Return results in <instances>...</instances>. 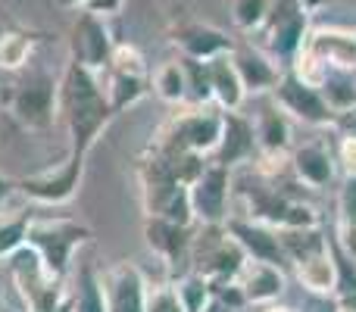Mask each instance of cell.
Segmentation results:
<instances>
[{
  "label": "cell",
  "mask_w": 356,
  "mask_h": 312,
  "mask_svg": "<svg viewBox=\"0 0 356 312\" xmlns=\"http://www.w3.org/2000/svg\"><path fill=\"white\" fill-rule=\"evenodd\" d=\"M56 104L69 129V150L88 156L113 119L110 100L104 94V79L69 60L63 79L56 81Z\"/></svg>",
  "instance_id": "1"
},
{
  "label": "cell",
  "mask_w": 356,
  "mask_h": 312,
  "mask_svg": "<svg viewBox=\"0 0 356 312\" xmlns=\"http://www.w3.org/2000/svg\"><path fill=\"white\" fill-rule=\"evenodd\" d=\"M141 197L144 213L154 219H166L188 228L197 225L194 206H191V188L178 181L156 150H150V156L141 163Z\"/></svg>",
  "instance_id": "2"
},
{
  "label": "cell",
  "mask_w": 356,
  "mask_h": 312,
  "mask_svg": "<svg viewBox=\"0 0 356 312\" xmlns=\"http://www.w3.org/2000/svg\"><path fill=\"white\" fill-rule=\"evenodd\" d=\"M91 240V228L75 219H31L25 244L41 256L44 269L60 281L72 275V256L81 244Z\"/></svg>",
  "instance_id": "3"
},
{
  "label": "cell",
  "mask_w": 356,
  "mask_h": 312,
  "mask_svg": "<svg viewBox=\"0 0 356 312\" xmlns=\"http://www.w3.org/2000/svg\"><path fill=\"white\" fill-rule=\"evenodd\" d=\"M6 265H10V278L25 303V312H50V309L63 306V303L72 297L69 281H60V278L50 275V272L44 269L41 256H38L29 244L13 253V256L6 259Z\"/></svg>",
  "instance_id": "4"
},
{
  "label": "cell",
  "mask_w": 356,
  "mask_h": 312,
  "mask_svg": "<svg viewBox=\"0 0 356 312\" xmlns=\"http://www.w3.org/2000/svg\"><path fill=\"white\" fill-rule=\"evenodd\" d=\"M222 138V110L216 104L209 106H188L175 113L169 125L160 131L156 144L172 150H188L197 156H213Z\"/></svg>",
  "instance_id": "5"
},
{
  "label": "cell",
  "mask_w": 356,
  "mask_h": 312,
  "mask_svg": "<svg viewBox=\"0 0 356 312\" xmlns=\"http://www.w3.org/2000/svg\"><path fill=\"white\" fill-rule=\"evenodd\" d=\"M247 263V253L241 244L225 231V225H200L191 244V269L200 272L213 284L234 281Z\"/></svg>",
  "instance_id": "6"
},
{
  "label": "cell",
  "mask_w": 356,
  "mask_h": 312,
  "mask_svg": "<svg viewBox=\"0 0 356 312\" xmlns=\"http://www.w3.org/2000/svg\"><path fill=\"white\" fill-rule=\"evenodd\" d=\"M307 35H309V13L300 6V0H272L269 19L259 28V38H263L259 47L278 66H284V69L291 66V60L307 44Z\"/></svg>",
  "instance_id": "7"
},
{
  "label": "cell",
  "mask_w": 356,
  "mask_h": 312,
  "mask_svg": "<svg viewBox=\"0 0 356 312\" xmlns=\"http://www.w3.org/2000/svg\"><path fill=\"white\" fill-rule=\"evenodd\" d=\"M85 163H88V156L72 154V150H69L63 163L35 172V175L22 178V181H16V190L22 197H29V200L44 203V206H60V203H69L81 188Z\"/></svg>",
  "instance_id": "8"
},
{
  "label": "cell",
  "mask_w": 356,
  "mask_h": 312,
  "mask_svg": "<svg viewBox=\"0 0 356 312\" xmlns=\"http://www.w3.org/2000/svg\"><path fill=\"white\" fill-rule=\"evenodd\" d=\"M278 104V110L291 119V122H300L307 129H332L334 122V110L328 106V100L322 97L319 88L300 81L291 69H284L282 79H278L275 91L269 94Z\"/></svg>",
  "instance_id": "9"
},
{
  "label": "cell",
  "mask_w": 356,
  "mask_h": 312,
  "mask_svg": "<svg viewBox=\"0 0 356 312\" xmlns=\"http://www.w3.org/2000/svg\"><path fill=\"white\" fill-rule=\"evenodd\" d=\"M232 169L219 165L216 159H209L203 165V172L191 184V206H194V222L197 225H225L232 209Z\"/></svg>",
  "instance_id": "10"
},
{
  "label": "cell",
  "mask_w": 356,
  "mask_h": 312,
  "mask_svg": "<svg viewBox=\"0 0 356 312\" xmlns=\"http://www.w3.org/2000/svg\"><path fill=\"white\" fill-rule=\"evenodd\" d=\"M113 47L116 44H113V35L106 28V19L94 16L88 10H79L72 31H69V60L100 75L110 69Z\"/></svg>",
  "instance_id": "11"
},
{
  "label": "cell",
  "mask_w": 356,
  "mask_h": 312,
  "mask_svg": "<svg viewBox=\"0 0 356 312\" xmlns=\"http://www.w3.org/2000/svg\"><path fill=\"white\" fill-rule=\"evenodd\" d=\"M10 113L22 129L29 131H47L54 125L60 104H56V81L38 79L29 85H19L10 97Z\"/></svg>",
  "instance_id": "12"
},
{
  "label": "cell",
  "mask_w": 356,
  "mask_h": 312,
  "mask_svg": "<svg viewBox=\"0 0 356 312\" xmlns=\"http://www.w3.org/2000/svg\"><path fill=\"white\" fill-rule=\"evenodd\" d=\"M232 63L241 75V85H244L247 97H269L275 91L278 79H282L284 66H278L263 47H257L253 41L234 44L232 47Z\"/></svg>",
  "instance_id": "13"
},
{
  "label": "cell",
  "mask_w": 356,
  "mask_h": 312,
  "mask_svg": "<svg viewBox=\"0 0 356 312\" xmlns=\"http://www.w3.org/2000/svg\"><path fill=\"white\" fill-rule=\"evenodd\" d=\"M288 165H291L297 181L313 188V190L328 188V184H334V178H338V159H334L332 144L319 141V138L291 147Z\"/></svg>",
  "instance_id": "14"
},
{
  "label": "cell",
  "mask_w": 356,
  "mask_h": 312,
  "mask_svg": "<svg viewBox=\"0 0 356 312\" xmlns=\"http://www.w3.org/2000/svg\"><path fill=\"white\" fill-rule=\"evenodd\" d=\"M225 231L232 234L241 244V250L247 253V259H259V263H272V265H288L284 247L278 240V228H269L263 222H253L247 215H228Z\"/></svg>",
  "instance_id": "15"
},
{
  "label": "cell",
  "mask_w": 356,
  "mask_h": 312,
  "mask_svg": "<svg viewBox=\"0 0 356 312\" xmlns=\"http://www.w3.org/2000/svg\"><path fill=\"white\" fill-rule=\"evenodd\" d=\"M110 312H144L147 297V278L135 263H116L100 275Z\"/></svg>",
  "instance_id": "16"
},
{
  "label": "cell",
  "mask_w": 356,
  "mask_h": 312,
  "mask_svg": "<svg viewBox=\"0 0 356 312\" xmlns=\"http://www.w3.org/2000/svg\"><path fill=\"white\" fill-rule=\"evenodd\" d=\"M259 156V144H257V129H253V119H247L244 113H222V138L219 147H216L213 159L225 169L234 165L253 163Z\"/></svg>",
  "instance_id": "17"
},
{
  "label": "cell",
  "mask_w": 356,
  "mask_h": 312,
  "mask_svg": "<svg viewBox=\"0 0 356 312\" xmlns=\"http://www.w3.org/2000/svg\"><path fill=\"white\" fill-rule=\"evenodd\" d=\"M234 284L241 288L247 306H269V303H278V297L284 294L288 278H284L282 265L247 259L244 269H241V275L234 278Z\"/></svg>",
  "instance_id": "18"
},
{
  "label": "cell",
  "mask_w": 356,
  "mask_h": 312,
  "mask_svg": "<svg viewBox=\"0 0 356 312\" xmlns=\"http://www.w3.org/2000/svg\"><path fill=\"white\" fill-rule=\"evenodd\" d=\"M144 240L147 247L163 259L166 265H191V244H194V225H175L166 219H154L147 215L144 222Z\"/></svg>",
  "instance_id": "19"
},
{
  "label": "cell",
  "mask_w": 356,
  "mask_h": 312,
  "mask_svg": "<svg viewBox=\"0 0 356 312\" xmlns=\"http://www.w3.org/2000/svg\"><path fill=\"white\" fill-rule=\"evenodd\" d=\"M303 50L322 60L328 69H353L356 72V35L353 28H309Z\"/></svg>",
  "instance_id": "20"
},
{
  "label": "cell",
  "mask_w": 356,
  "mask_h": 312,
  "mask_svg": "<svg viewBox=\"0 0 356 312\" xmlns=\"http://www.w3.org/2000/svg\"><path fill=\"white\" fill-rule=\"evenodd\" d=\"M175 44L184 60H200V63H209V60H216V56L232 54V47H234V41L222 28H216V25H200V22L175 28Z\"/></svg>",
  "instance_id": "21"
},
{
  "label": "cell",
  "mask_w": 356,
  "mask_h": 312,
  "mask_svg": "<svg viewBox=\"0 0 356 312\" xmlns=\"http://www.w3.org/2000/svg\"><path fill=\"white\" fill-rule=\"evenodd\" d=\"M257 144H259V156H288L291 154V138H294V122L278 110V104L272 97H266V104L259 106L257 119Z\"/></svg>",
  "instance_id": "22"
},
{
  "label": "cell",
  "mask_w": 356,
  "mask_h": 312,
  "mask_svg": "<svg viewBox=\"0 0 356 312\" xmlns=\"http://www.w3.org/2000/svg\"><path fill=\"white\" fill-rule=\"evenodd\" d=\"M207 69H209V85H213V104L222 113H238L247 100V91L241 85V75L232 63V54L209 60Z\"/></svg>",
  "instance_id": "23"
},
{
  "label": "cell",
  "mask_w": 356,
  "mask_h": 312,
  "mask_svg": "<svg viewBox=\"0 0 356 312\" xmlns=\"http://www.w3.org/2000/svg\"><path fill=\"white\" fill-rule=\"evenodd\" d=\"M297 281L303 284V290L313 297H334L338 288V263H334V250L328 247L325 253H316V256L303 259L294 265Z\"/></svg>",
  "instance_id": "24"
},
{
  "label": "cell",
  "mask_w": 356,
  "mask_h": 312,
  "mask_svg": "<svg viewBox=\"0 0 356 312\" xmlns=\"http://www.w3.org/2000/svg\"><path fill=\"white\" fill-rule=\"evenodd\" d=\"M150 91V75H129V72H116L106 69V81H104V94L110 100L113 116L125 113L129 106H135L138 100H144Z\"/></svg>",
  "instance_id": "25"
},
{
  "label": "cell",
  "mask_w": 356,
  "mask_h": 312,
  "mask_svg": "<svg viewBox=\"0 0 356 312\" xmlns=\"http://www.w3.org/2000/svg\"><path fill=\"white\" fill-rule=\"evenodd\" d=\"M278 240L284 247V256L291 265L303 263V259L316 256V253H325L332 247V240L325 238L322 225L316 228H278Z\"/></svg>",
  "instance_id": "26"
},
{
  "label": "cell",
  "mask_w": 356,
  "mask_h": 312,
  "mask_svg": "<svg viewBox=\"0 0 356 312\" xmlns=\"http://www.w3.org/2000/svg\"><path fill=\"white\" fill-rule=\"evenodd\" d=\"M150 88L156 91V97L166 100V104H188V79H184V66L181 60H169L160 63L150 75Z\"/></svg>",
  "instance_id": "27"
},
{
  "label": "cell",
  "mask_w": 356,
  "mask_h": 312,
  "mask_svg": "<svg viewBox=\"0 0 356 312\" xmlns=\"http://www.w3.org/2000/svg\"><path fill=\"white\" fill-rule=\"evenodd\" d=\"M72 312H110L106 309L100 275L91 265L79 269V278H75V288H72Z\"/></svg>",
  "instance_id": "28"
},
{
  "label": "cell",
  "mask_w": 356,
  "mask_h": 312,
  "mask_svg": "<svg viewBox=\"0 0 356 312\" xmlns=\"http://www.w3.org/2000/svg\"><path fill=\"white\" fill-rule=\"evenodd\" d=\"M319 91L334 113L350 110V106H356V72L353 69H328Z\"/></svg>",
  "instance_id": "29"
},
{
  "label": "cell",
  "mask_w": 356,
  "mask_h": 312,
  "mask_svg": "<svg viewBox=\"0 0 356 312\" xmlns=\"http://www.w3.org/2000/svg\"><path fill=\"white\" fill-rule=\"evenodd\" d=\"M31 50H35V38L29 31H19V28L0 31V69H6V72L22 69L31 60Z\"/></svg>",
  "instance_id": "30"
},
{
  "label": "cell",
  "mask_w": 356,
  "mask_h": 312,
  "mask_svg": "<svg viewBox=\"0 0 356 312\" xmlns=\"http://www.w3.org/2000/svg\"><path fill=\"white\" fill-rule=\"evenodd\" d=\"M175 294H178V300H181L184 312H203L209 306V300H213V281L203 278L200 272L188 269L175 281Z\"/></svg>",
  "instance_id": "31"
},
{
  "label": "cell",
  "mask_w": 356,
  "mask_h": 312,
  "mask_svg": "<svg viewBox=\"0 0 356 312\" xmlns=\"http://www.w3.org/2000/svg\"><path fill=\"white\" fill-rule=\"evenodd\" d=\"M31 215L29 213H0V259H10L16 250L25 247Z\"/></svg>",
  "instance_id": "32"
},
{
  "label": "cell",
  "mask_w": 356,
  "mask_h": 312,
  "mask_svg": "<svg viewBox=\"0 0 356 312\" xmlns=\"http://www.w3.org/2000/svg\"><path fill=\"white\" fill-rule=\"evenodd\" d=\"M272 10V0H232V22L244 35H259Z\"/></svg>",
  "instance_id": "33"
},
{
  "label": "cell",
  "mask_w": 356,
  "mask_h": 312,
  "mask_svg": "<svg viewBox=\"0 0 356 312\" xmlns=\"http://www.w3.org/2000/svg\"><path fill=\"white\" fill-rule=\"evenodd\" d=\"M184 79H188V106H209L213 104V85H209V69L200 60H184Z\"/></svg>",
  "instance_id": "34"
},
{
  "label": "cell",
  "mask_w": 356,
  "mask_h": 312,
  "mask_svg": "<svg viewBox=\"0 0 356 312\" xmlns=\"http://www.w3.org/2000/svg\"><path fill=\"white\" fill-rule=\"evenodd\" d=\"M144 312H184L181 300L175 294V284H150L144 297Z\"/></svg>",
  "instance_id": "35"
},
{
  "label": "cell",
  "mask_w": 356,
  "mask_h": 312,
  "mask_svg": "<svg viewBox=\"0 0 356 312\" xmlns=\"http://www.w3.org/2000/svg\"><path fill=\"white\" fill-rule=\"evenodd\" d=\"M110 69L116 72H129V75H147V60L141 56V50L131 44H116L110 56Z\"/></svg>",
  "instance_id": "36"
},
{
  "label": "cell",
  "mask_w": 356,
  "mask_h": 312,
  "mask_svg": "<svg viewBox=\"0 0 356 312\" xmlns=\"http://www.w3.org/2000/svg\"><path fill=\"white\" fill-rule=\"evenodd\" d=\"M338 228H356V178H344V184H341Z\"/></svg>",
  "instance_id": "37"
},
{
  "label": "cell",
  "mask_w": 356,
  "mask_h": 312,
  "mask_svg": "<svg viewBox=\"0 0 356 312\" xmlns=\"http://www.w3.org/2000/svg\"><path fill=\"white\" fill-rule=\"evenodd\" d=\"M334 159H338V172L344 178H356V138H341L338 150H334Z\"/></svg>",
  "instance_id": "38"
},
{
  "label": "cell",
  "mask_w": 356,
  "mask_h": 312,
  "mask_svg": "<svg viewBox=\"0 0 356 312\" xmlns=\"http://www.w3.org/2000/svg\"><path fill=\"white\" fill-rule=\"evenodd\" d=\"M332 131H334L338 138H356V106H350V110L334 113Z\"/></svg>",
  "instance_id": "39"
},
{
  "label": "cell",
  "mask_w": 356,
  "mask_h": 312,
  "mask_svg": "<svg viewBox=\"0 0 356 312\" xmlns=\"http://www.w3.org/2000/svg\"><path fill=\"white\" fill-rule=\"evenodd\" d=\"M300 312H341V303L334 300V297H313L309 294Z\"/></svg>",
  "instance_id": "40"
},
{
  "label": "cell",
  "mask_w": 356,
  "mask_h": 312,
  "mask_svg": "<svg viewBox=\"0 0 356 312\" xmlns=\"http://www.w3.org/2000/svg\"><path fill=\"white\" fill-rule=\"evenodd\" d=\"M125 6V0H91V3L85 6L88 13H94V16H104V19H110V16H116L119 10Z\"/></svg>",
  "instance_id": "41"
},
{
  "label": "cell",
  "mask_w": 356,
  "mask_h": 312,
  "mask_svg": "<svg viewBox=\"0 0 356 312\" xmlns=\"http://www.w3.org/2000/svg\"><path fill=\"white\" fill-rule=\"evenodd\" d=\"M13 194H16V181H10L6 175H0V206H3Z\"/></svg>",
  "instance_id": "42"
},
{
  "label": "cell",
  "mask_w": 356,
  "mask_h": 312,
  "mask_svg": "<svg viewBox=\"0 0 356 312\" xmlns=\"http://www.w3.org/2000/svg\"><path fill=\"white\" fill-rule=\"evenodd\" d=\"M328 3H332V0H300V6L309 13V16H313V13H319V10H325Z\"/></svg>",
  "instance_id": "43"
},
{
  "label": "cell",
  "mask_w": 356,
  "mask_h": 312,
  "mask_svg": "<svg viewBox=\"0 0 356 312\" xmlns=\"http://www.w3.org/2000/svg\"><path fill=\"white\" fill-rule=\"evenodd\" d=\"M56 3H60L63 10H75V13H79V10H85L91 0H56Z\"/></svg>",
  "instance_id": "44"
},
{
  "label": "cell",
  "mask_w": 356,
  "mask_h": 312,
  "mask_svg": "<svg viewBox=\"0 0 356 312\" xmlns=\"http://www.w3.org/2000/svg\"><path fill=\"white\" fill-rule=\"evenodd\" d=\"M259 312H297V309H291V306H282V303H269V306H263Z\"/></svg>",
  "instance_id": "45"
},
{
  "label": "cell",
  "mask_w": 356,
  "mask_h": 312,
  "mask_svg": "<svg viewBox=\"0 0 356 312\" xmlns=\"http://www.w3.org/2000/svg\"><path fill=\"white\" fill-rule=\"evenodd\" d=\"M0 312H6V300H3V284H0Z\"/></svg>",
  "instance_id": "46"
},
{
  "label": "cell",
  "mask_w": 356,
  "mask_h": 312,
  "mask_svg": "<svg viewBox=\"0 0 356 312\" xmlns=\"http://www.w3.org/2000/svg\"><path fill=\"white\" fill-rule=\"evenodd\" d=\"M341 312H356V306H341Z\"/></svg>",
  "instance_id": "47"
},
{
  "label": "cell",
  "mask_w": 356,
  "mask_h": 312,
  "mask_svg": "<svg viewBox=\"0 0 356 312\" xmlns=\"http://www.w3.org/2000/svg\"><path fill=\"white\" fill-rule=\"evenodd\" d=\"M353 35H356V28H353Z\"/></svg>",
  "instance_id": "48"
}]
</instances>
